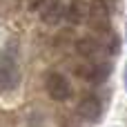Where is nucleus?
Returning <instances> with one entry per match:
<instances>
[{
  "label": "nucleus",
  "instance_id": "f257e3e1",
  "mask_svg": "<svg viewBox=\"0 0 127 127\" xmlns=\"http://www.w3.org/2000/svg\"><path fill=\"white\" fill-rule=\"evenodd\" d=\"M109 71L112 69H109L107 63H98V60H89V58H85L83 63H78L74 67L76 78H80L85 83H92V85H100L103 80H107Z\"/></svg>",
  "mask_w": 127,
  "mask_h": 127
},
{
  "label": "nucleus",
  "instance_id": "f03ea898",
  "mask_svg": "<svg viewBox=\"0 0 127 127\" xmlns=\"http://www.w3.org/2000/svg\"><path fill=\"white\" fill-rule=\"evenodd\" d=\"M45 92L51 100L56 103H67L71 96H74V87L71 83L60 74V71H49L47 78H45Z\"/></svg>",
  "mask_w": 127,
  "mask_h": 127
},
{
  "label": "nucleus",
  "instance_id": "7ed1b4c3",
  "mask_svg": "<svg viewBox=\"0 0 127 127\" xmlns=\"http://www.w3.org/2000/svg\"><path fill=\"white\" fill-rule=\"evenodd\" d=\"M87 22L94 31L98 33H107L112 27V13L105 0H92L87 4Z\"/></svg>",
  "mask_w": 127,
  "mask_h": 127
},
{
  "label": "nucleus",
  "instance_id": "20e7f679",
  "mask_svg": "<svg viewBox=\"0 0 127 127\" xmlns=\"http://www.w3.org/2000/svg\"><path fill=\"white\" fill-rule=\"evenodd\" d=\"M20 85V67L13 56H0V92H16Z\"/></svg>",
  "mask_w": 127,
  "mask_h": 127
},
{
  "label": "nucleus",
  "instance_id": "39448f33",
  "mask_svg": "<svg viewBox=\"0 0 127 127\" xmlns=\"http://www.w3.org/2000/svg\"><path fill=\"white\" fill-rule=\"evenodd\" d=\"M76 112H78V116H80L83 121H87V123H98L100 116H103V103H100L98 96L85 94V96L80 98Z\"/></svg>",
  "mask_w": 127,
  "mask_h": 127
},
{
  "label": "nucleus",
  "instance_id": "423d86ee",
  "mask_svg": "<svg viewBox=\"0 0 127 127\" xmlns=\"http://www.w3.org/2000/svg\"><path fill=\"white\" fill-rule=\"evenodd\" d=\"M65 13H67V7H65L60 0H47V2L40 7V18H42V22H47V25H58Z\"/></svg>",
  "mask_w": 127,
  "mask_h": 127
},
{
  "label": "nucleus",
  "instance_id": "0eeeda50",
  "mask_svg": "<svg viewBox=\"0 0 127 127\" xmlns=\"http://www.w3.org/2000/svg\"><path fill=\"white\" fill-rule=\"evenodd\" d=\"M76 51H78L83 58L98 60V56H100L103 47H100V42H98L96 38H92V36H85V38H80V40L76 42Z\"/></svg>",
  "mask_w": 127,
  "mask_h": 127
},
{
  "label": "nucleus",
  "instance_id": "6e6552de",
  "mask_svg": "<svg viewBox=\"0 0 127 127\" xmlns=\"http://www.w3.org/2000/svg\"><path fill=\"white\" fill-rule=\"evenodd\" d=\"M65 16H67L69 22H74V25L87 20V7H85V2H83V0H74V2L67 7V13H65Z\"/></svg>",
  "mask_w": 127,
  "mask_h": 127
},
{
  "label": "nucleus",
  "instance_id": "1a4fd4ad",
  "mask_svg": "<svg viewBox=\"0 0 127 127\" xmlns=\"http://www.w3.org/2000/svg\"><path fill=\"white\" fill-rule=\"evenodd\" d=\"M45 2H47V0H27V7H29L31 11H38Z\"/></svg>",
  "mask_w": 127,
  "mask_h": 127
},
{
  "label": "nucleus",
  "instance_id": "9d476101",
  "mask_svg": "<svg viewBox=\"0 0 127 127\" xmlns=\"http://www.w3.org/2000/svg\"><path fill=\"white\" fill-rule=\"evenodd\" d=\"M123 80H125V89H127V65H125V71H123Z\"/></svg>",
  "mask_w": 127,
  "mask_h": 127
},
{
  "label": "nucleus",
  "instance_id": "9b49d317",
  "mask_svg": "<svg viewBox=\"0 0 127 127\" xmlns=\"http://www.w3.org/2000/svg\"><path fill=\"white\" fill-rule=\"evenodd\" d=\"M125 36H127V27H125Z\"/></svg>",
  "mask_w": 127,
  "mask_h": 127
}]
</instances>
